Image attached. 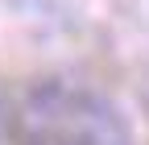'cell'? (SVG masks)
I'll list each match as a JSON object with an SVG mask.
<instances>
[{
	"label": "cell",
	"instance_id": "obj_1",
	"mask_svg": "<svg viewBox=\"0 0 149 145\" xmlns=\"http://www.w3.org/2000/svg\"><path fill=\"white\" fill-rule=\"evenodd\" d=\"M17 145H128V129L95 91L42 83L17 112Z\"/></svg>",
	"mask_w": 149,
	"mask_h": 145
}]
</instances>
